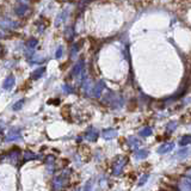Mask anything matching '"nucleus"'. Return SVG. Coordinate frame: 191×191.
Instances as JSON below:
<instances>
[{
  "mask_svg": "<svg viewBox=\"0 0 191 191\" xmlns=\"http://www.w3.org/2000/svg\"><path fill=\"white\" fill-rule=\"evenodd\" d=\"M37 158H38L37 154L30 152V151L24 152V159H25V160H35V159H37Z\"/></svg>",
  "mask_w": 191,
  "mask_h": 191,
  "instance_id": "7ed1b4c3",
  "label": "nucleus"
},
{
  "mask_svg": "<svg viewBox=\"0 0 191 191\" xmlns=\"http://www.w3.org/2000/svg\"><path fill=\"white\" fill-rule=\"evenodd\" d=\"M63 185H65V177L63 176H57L53 179V188L55 190L62 189Z\"/></svg>",
  "mask_w": 191,
  "mask_h": 191,
  "instance_id": "f257e3e1",
  "label": "nucleus"
},
{
  "mask_svg": "<svg viewBox=\"0 0 191 191\" xmlns=\"http://www.w3.org/2000/svg\"><path fill=\"white\" fill-rule=\"evenodd\" d=\"M36 1H38V0H32V2H36Z\"/></svg>",
  "mask_w": 191,
  "mask_h": 191,
  "instance_id": "39448f33",
  "label": "nucleus"
},
{
  "mask_svg": "<svg viewBox=\"0 0 191 191\" xmlns=\"http://www.w3.org/2000/svg\"><path fill=\"white\" fill-rule=\"evenodd\" d=\"M87 139H89L90 141H94V140L97 139V133H94V131L87 133Z\"/></svg>",
  "mask_w": 191,
  "mask_h": 191,
  "instance_id": "20e7f679",
  "label": "nucleus"
},
{
  "mask_svg": "<svg viewBox=\"0 0 191 191\" xmlns=\"http://www.w3.org/2000/svg\"><path fill=\"white\" fill-rule=\"evenodd\" d=\"M22 135L19 133V130H11L7 134V136L5 138L6 141H17V140H20Z\"/></svg>",
  "mask_w": 191,
  "mask_h": 191,
  "instance_id": "f03ea898",
  "label": "nucleus"
}]
</instances>
